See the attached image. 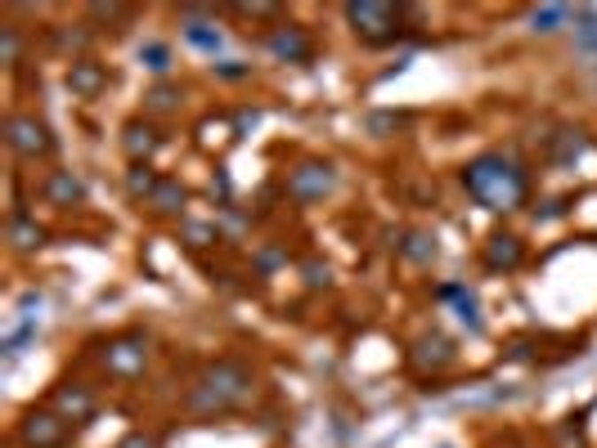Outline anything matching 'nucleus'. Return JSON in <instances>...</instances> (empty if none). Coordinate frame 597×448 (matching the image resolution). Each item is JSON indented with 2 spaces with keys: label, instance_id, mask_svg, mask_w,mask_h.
<instances>
[{
  "label": "nucleus",
  "instance_id": "obj_1",
  "mask_svg": "<svg viewBox=\"0 0 597 448\" xmlns=\"http://www.w3.org/2000/svg\"><path fill=\"white\" fill-rule=\"evenodd\" d=\"M462 189H468L485 211H516L530 193V175L508 153H481L462 166Z\"/></svg>",
  "mask_w": 597,
  "mask_h": 448
},
{
  "label": "nucleus",
  "instance_id": "obj_2",
  "mask_svg": "<svg viewBox=\"0 0 597 448\" xmlns=\"http://www.w3.org/2000/svg\"><path fill=\"white\" fill-rule=\"evenodd\" d=\"M256 390V372L238 359H216L198 372V382L189 386L184 395V408L198 413V417H216V413H229L238 404H247Z\"/></svg>",
  "mask_w": 597,
  "mask_h": 448
},
{
  "label": "nucleus",
  "instance_id": "obj_3",
  "mask_svg": "<svg viewBox=\"0 0 597 448\" xmlns=\"http://www.w3.org/2000/svg\"><path fill=\"white\" fill-rule=\"evenodd\" d=\"M346 23L368 45H391L395 36H400V10L382 5V0H351V5H346Z\"/></svg>",
  "mask_w": 597,
  "mask_h": 448
},
{
  "label": "nucleus",
  "instance_id": "obj_4",
  "mask_svg": "<svg viewBox=\"0 0 597 448\" xmlns=\"http://www.w3.org/2000/svg\"><path fill=\"white\" fill-rule=\"evenodd\" d=\"M283 189H288V197H292V202H301V206L323 202L328 193L337 189V166H333V162H323V158H306V162H297V166L288 171Z\"/></svg>",
  "mask_w": 597,
  "mask_h": 448
},
{
  "label": "nucleus",
  "instance_id": "obj_5",
  "mask_svg": "<svg viewBox=\"0 0 597 448\" xmlns=\"http://www.w3.org/2000/svg\"><path fill=\"white\" fill-rule=\"evenodd\" d=\"M5 143L14 148L23 162H36V158H50V153H54L50 126H45L41 117H32V112H14V117L5 121Z\"/></svg>",
  "mask_w": 597,
  "mask_h": 448
},
{
  "label": "nucleus",
  "instance_id": "obj_6",
  "mask_svg": "<svg viewBox=\"0 0 597 448\" xmlns=\"http://www.w3.org/2000/svg\"><path fill=\"white\" fill-rule=\"evenodd\" d=\"M104 367L112 377H140L149 367V336L144 332H126V336H112L104 345Z\"/></svg>",
  "mask_w": 597,
  "mask_h": 448
},
{
  "label": "nucleus",
  "instance_id": "obj_7",
  "mask_svg": "<svg viewBox=\"0 0 597 448\" xmlns=\"http://www.w3.org/2000/svg\"><path fill=\"white\" fill-rule=\"evenodd\" d=\"M19 439L23 448H63L68 444V421L50 408H27L19 417Z\"/></svg>",
  "mask_w": 597,
  "mask_h": 448
},
{
  "label": "nucleus",
  "instance_id": "obj_8",
  "mask_svg": "<svg viewBox=\"0 0 597 448\" xmlns=\"http://www.w3.org/2000/svg\"><path fill=\"white\" fill-rule=\"evenodd\" d=\"M265 45H270V54H275V58H283V63H306V58L314 54V45H310L306 27H297V23H279V27H270Z\"/></svg>",
  "mask_w": 597,
  "mask_h": 448
},
{
  "label": "nucleus",
  "instance_id": "obj_9",
  "mask_svg": "<svg viewBox=\"0 0 597 448\" xmlns=\"http://www.w3.org/2000/svg\"><path fill=\"white\" fill-rule=\"evenodd\" d=\"M68 90L77 95V99H99L104 90H108V67L104 63H95V58H73L68 63Z\"/></svg>",
  "mask_w": 597,
  "mask_h": 448
},
{
  "label": "nucleus",
  "instance_id": "obj_10",
  "mask_svg": "<svg viewBox=\"0 0 597 448\" xmlns=\"http://www.w3.org/2000/svg\"><path fill=\"white\" fill-rule=\"evenodd\" d=\"M41 197H45L50 206H58V211H68V206H81V202H86V184H81V175H73V171H50V175L41 180Z\"/></svg>",
  "mask_w": 597,
  "mask_h": 448
},
{
  "label": "nucleus",
  "instance_id": "obj_11",
  "mask_svg": "<svg viewBox=\"0 0 597 448\" xmlns=\"http://www.w3.org/2000/svg\"><path fill=\"white\" fill-rule=\"evenodd\" d=\"M54 413L63 417V421H95V413H99V404H95V395L86 390V386H73V382H63L58 390H54Z\"/></svg>",
  "mask_w": 597,
  "mask_h": 448
},
{
  "label": "nucleus",
  "instance_id": "obj_12",
  "mask_svg": "<svg viewBox=\"0 0 597 448\" xmlns=\"http://www.w3.org/2000/svg\"><path fill=\"white\" fill-rule=\"evenodd\" d=\"M481 260H485V269H503V274H512L521 260H525V243L516 238V234H490L485 238V251H481Z\"/></svg>",
  "mask_w": 597,
  "mask_h": 448
},
{
  "label": "nucleus",
  "instance_id": "obj_13",
  "mask_svg": "<svg viewBox=\"0 0 597 448\" xmlns=\"http://www.w3.org/2000/svg\"><path fill=\"white\" fill-rule=\"evenodd\" d=\"M121 148H126L130 162H149L158 148H162V135H158L153 121H126L121 126Z\"/></svg>",
  "mask_w": 597,
  "mask_h": 448
},
{
  "label": "nucleus",
  "instance_id": "obj_14",
  "mask_svg": "<svg viewBox=\"0 0 597 448\" xmlns=\"http://www.w3.org/2000/svg\"><path fill=\"white\" fill-rule=\"evenodd\" d=\"M414 363H418V367H431V372L449 367V363H454V341H445L440 332L423 336V341H418V354H414Z\"/></svg>",
  "mask_w": 597,
  "mask_h": 448
},
{
  "label": "nucleus",
  "instance_id": "obj_15",
  "mask_svg": "<svg viewBox=\"0 0 597 448\" xmlns=\"http://www.w3.org/2000/svg\"><path fill=\"white\" fill-rule=\"evenodd\" d=\"M184 202H189V189H184L180 180H171V175H162V184H158L153 197H149V206H153L158 215H180Z\"/></svg>",
  "mask_w": 597,
  "mask_h": 448
},
{
  "label": "nucleus",
  "instance_id": "obj_16",
  "mask_svg": "<svg viewBox=\"0 0 597 448\" xmlns=\"http://www.w3.org/2000/svg\"><path fill=\"white\" fill-rule=\"evenodd\" d=\"M395 251H400L405 260H414V265H431L436 260V238L423 234V229H409L405 243H395Z\"/></svg>",
  "mask_w": 597,
  "mask_h": 448
},
{
  "label": "nucleus",
  "instance_id": "obj_17",
  "mask_svg": "<svg viewBox=\"0 0 597 448\" xmlns=\"http://www.w3.org/2000/svg\"><path fill=\"white\" fill-rule=\"evenodd\" d=\"M570 23V5H539V10H530V32H539V36H553Z\"/></svg>",
  "mask_w": 597,
  "mask_h": 448
},
{
  "label": "nucleus",
  "instance_id": "obj_18",
  "mask_svg": "<svg viewBox=\"0 0 597 448\" xmlns=\"http://www.w3.org/2000/svg\"><path fill=\"white\" fill-rule=\"evenodd\" d=\"M158 184H162V175H158L149 162H130V171H126V193H130V197H144V202H149Z\"/></svg>",
  "mask_w": 597,
  "mask_h": 448
},
{
  "label": "nucleus",
  "instance_id": "obj_19",
  "mask_svg": "<svg viewBox=\"0 0 597 448\" xmlns=\"http://www.w3.org/2000/svg\"><path fill=\"white\" fill-rule=\"evenodd\" d=\"M184 41L193 45V50H203V54H216L221 45H225V36H221V27L216 23H184Z\"/></svg>",
  "mask_w": 597,
  "mask_h": 448
},
{
  "label": "nucleus",
  "instance_id": "obj_20",
  "mask_svg": "<svg viewBox=\"0 0 597 448\" xmlns=\"http://www.w3.org/2000/svg\"><path fill=\"white\" fill-rule=\"evenodd\" d=\"M575 45L584 58H597V10H575Z\"/></svg>",
  "mask_w": 597,
  "mask_h": 448
},
{
  "label": "nucleus",
  "instance_id": "obj_21",
  "mask_svg": "<svg viewBox=\"0 0 597 448\" xmlns=\"http://www.w3.org/2000/svg\"><path fill=\"white\" fill-rule=\"evenodd\" d=\"M10 243H14L19 251H32V247L45 243V229H41L36 220H27V215H14V220H10Z\"/></svg>",
  "mask_w": 597,
  "mask_h": 448
},
{
  "label": "nucleus",
  "instance_id": "obj_22",
  "mask_svg": "<svg viewBox=\"0 0 597 448\" xmlns=\"http://www.w3.org/2000/svg\"><path fill=\"white\" fill-rule=\"evenodd\" d=\"M175 108H180V86H171V81H158L144 95V112H175Z\"/></svg>",
  "mask_w": 597,
  "mask_h": 448
},
{
  "label": "nucleus",
  "instance_id": "obj_23",
  "mask_svg": "<svg viewBox=\"0 0 597 448\" xmlns=\"http://www.w3.org/2000/svg\"><path fill=\"white\" fill-rule=\"evenodd\" d=\"M454 314H458V323L468 328V332H477V336L485 332V319H481V310H477V296H472V291H462L458 301H454Z\"/></svg>",
  "mask_w": 597,
  "mask_h": 448
},
{
  "label": "nucleus",
  "instance_id": "obj_24",
  "mask_svg": "<svg viewBox=\"0 0 597 448\" xmlns=\"http://www.w3.org/2000/svg\"><path fill=\"white\" fill-rule=\"evenodd\" d=\"M140 63H144L149 72H158V77H167V72H171V45L144 41V45H140Z\"/></svg>",
  "mask_w": 597,
  "mask_h": 448
},
{
  "label": "nucleus",
  "instance_id": "obj_25",
  "mask_svg": "<svg viewBox=\"0 0 597 448\" xmlns=\"http://www.w3.org/2000/svg\"><path fill=\"white\" fill-rule=\"evenodd\" d=\"M36 328H41V319H23V323L5 336V359H19V354L36 341Z\"/></svg>",
  "mask_w": 597,
  "mask_h": 448
},
{
  "label": "nucleus",
  "instance_id": "obj_26",
  "mask_svg": "<svg viewBox=\"0 0 597 448\" xmlns=\"http://www.w3.org/2000/svg\"><path fill=\"white\" fill-rule=\"evenodd\" d=\"M19 54H23L19 27H14V23H5V27H0V58H5V63L14 67V63H19Z\"/></svg>",
  "mask_w": 597,
  "mask_h": 448
},
{
  "label": "nucleus",
  "instance_id": "obj_27",
  "mask_svg": "<svg viewBox=\"0 0 597 448\" xmlns=\"http://www.w3.org/2000/svg\"><path fill=\"white\" fill-rule=\"evenodd\" d=\"M184 238H189V247H212V243H221V229L216 224H184Z\"/></svg>",
  "mask_w": 597,
  "mask_h": 448
},
{
  "label": "nucleus",
  "instance_id": "obj_28",
  "mask_svg": "<svg viewBox=\"0 0 597 448\" xmlns=\"http://www.w3.org/2000/svg\"><path fill=\"white\" fill-rule=\"evenodd\" d=\"M400 126H405L400 112H373L368 117V135H391V130H400Z\"/></svg>",
  "mask_w": 597,
  "mask_h": 448
},
{
  "label": "nucleus",
  "instance_id": "obj_29",
  "mask_svg": "<svg viewBox=\"0 0 597 448\" xmlns=\"http://www.w3.org/2000/svg\"><path fill=\"white\" fill-rule=\"evenodd\" d=\"M90 19H99V23H126L130 19V5H90Z\"/></svg>",
  "mask_w": 597,
  "mask_h": 448
},
{
  "label": "nucleus",
  "instance_id": "obj_30",
  "mask_svg": "<svg viewBox=\"0 0 597 448\" xmlns=\"http://www.w3.org/2000/svg\"><path fill=\"white\" fill-rule=\"evenodd\" d=\"M216 72L225 81H243V77H252V67L247 63H216Z\"/></svg>",
  "mask_w": 597,
  "mask_h": 448
},
{
  "label": "nucleus",
  "instance_id": "obj_31",
  "mask_svg": "<svg viewBox=\"0 0 597 448\" xmlns=\"http://www.w3.org/2000/svg\"><path fill=\"white\" fill-rule=\"evenodd\" d=\"M301 274H306L310 287H328V265H314V260H310V265H301Z\"/></svg>",
  "mask_w": 597,
  "mask_h": 448
},
{
  "label": "nucleus",
  "instance_id": "obj_32",
  "mask_svg": "<svg viewBox=\"0 0 597 448\" xmlns=\"http://www.w3.org/2000/svg\"><path fill=\"white\" fill-rule=\"evenodd\" d=\"M58 45L63 50H86L90 45V32H58Z\"/></svg>",
  "mask_w": 597,
  "mask_h": 448
},
{
  "label": "nucleus",
  "instance_id": "obj_33",
  "mask_svg": "<svg viewBox=\"0 0 597 448\" xmlns=\"http://www.w3.org/2000/svg\"><path fill=\"white\" fill-rule=\"evenodd\" d=\"M117 448H158V439H153V435H144V430H130Z\"/></svg>",
  "mask_w": 597,
  "mask_h": 448
},
{
  "label": "nucleus",
  "instance_id": "obj_34",
  "mask_svg": "<svg viewBox=\"0 0 597 448\" xmlns=\"http://www.w3.org/2000/svg\"><path fill=\"white\" fill-rule=\"evenodd\" d=\"M275 265H283L279 251H260V269H275Z\"/></svg>",
  "mask_w": 597,
  "mask_h": 448
}]
</instances>
